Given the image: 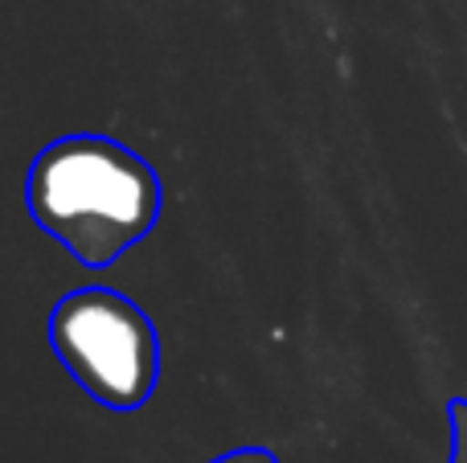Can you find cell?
<instances>
[{
  "label": "cell",
  "mask_w": 467,
  "mask_h": 463,
  "mask_svg": "<svg viewBox=\"0 0 467 463\" xmlns=\"http://www.w3.org/2000/svg\"><path fill=\"white\" fill-rule=\"evenodd\" d=\"M447 427H451V459L447 463H467V398L447 402Z\"/></svg>",
  "instance_id": "obj_3"
},
{
  "label": "cell",
  "mask_w": 467,
  "mask_h": 463,
  "mask_svg": "<svg viewBox=\"0 0 467 463\" xmlns=\"http://www.w3.org/2000/svg\"><path fill=\"white\" fill-rule=\"evenodd\" d=\"M49 345L66 374L111 410H140L161 377V336L140 304L111 287H78L49 312Z\"/></svg>",
  "instance_id": "obj_2"
},
{
  "label": "cell",
  "mask_w": 467,
  "mask_h": 463,
  "mask_svg": "<svg viewBox=\"0 0 467 463\" xmlns=\"http://www.w3.org/2000/svg\"><path fill=\"white\" fill-rule=\"evenodd\" d=\"M25 210L87 271H103L152 234L161 218V177L119 139L74 131L33 156Z\"/></svg>",
  "instance_id": "obj_1"
},
{
  "label": "cell",
  "mask_w": 467,
  "mask_h": 463,
  "mask_svg": "<svg viewBox=\"0 0 467 463\" xmlns=\"http://www.w3.org/2000/svg\"><path fill=\"white\" fill-rule=\"evenodd\" d=\"M210 463H279V459H275V451H266V448H238V451H226V456H218Z\"/></svg>",
  "instance_id": "obj_4"
}]
</instances>
